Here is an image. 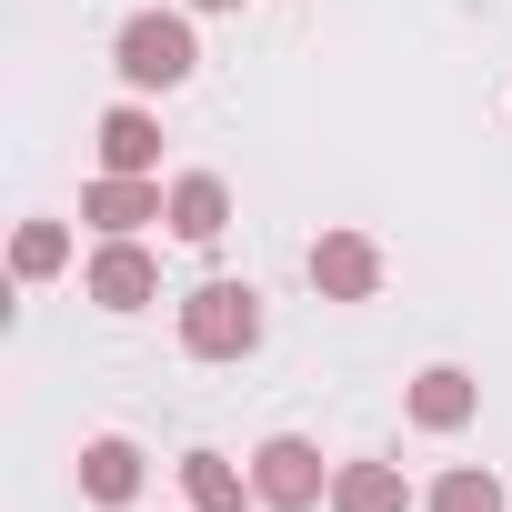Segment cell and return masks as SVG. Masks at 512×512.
Instances as JSON below:
<instances>
[{"label": "cell", "instance_id": "6da1fadb", "mask_svg": "<svg viewBox=\"0 0 512 512\" xmlns=\"http://www.w3.org/2000/svg\"><path fill=\"white\" fill-rule=\"evenodd\" d=\"M181 352H191V362L262 352V292H251V282H201V292L181 302Z\"/></svg>", "mask_w": 512, "mask_h": 512}, {"label": "cell", "instance_id": "7a4b0ae2", "mask_svg": "<svg viewBox=\"0 0 512 512\" xmlns=\"http://www.w3.org/2000/svg\"><path fill=\"white\" fill-rule=\"evenodd\" d=\"M111 71H121L131 91H181V81L201 71V41H191V21H181V11H141V21H121Z\"/></svg>", "mask_w": 512, "mask_h": 512}, {"label": "cell", "instance_id": "3957f363", "mask_svg": "<svg viewBox=\"0 0 512 512\" xmlns=\"http://www.w3.org/2000/svg\"><path fill=\"white\" fill-rule=\"evenodd\" d=\"M251 492H262V512H322V502H332V462H322V442L272 432L262 452H251Z\"/></svg>", "mask_w": 512, "mask_h": 512}, {"label": "cell", "instance_id": "277c9868", "mask_svg": "<svg viewBox=\"0 0 512 512\" xmlns=\"http://www.w3.org/2000/svg\"><path fill=\"white\" fill-rule=\"evenodd\" d=\"M81 221H91L101 241H131L141 221H171V191H161L151 171H101V181L81 191Z\"/></svg>", "mask_w": 512, "mask_h": 512}, {"label": "cell", "instance_id": "5b68a950", "mask_svg": "<svg viewBox=\"0 0 512 512\" xmlns=\"http://www.w3.org/2000/svg\"><path fill=\"white\" fill-rule=\"evenodd\" d=\"M312 292L322 302H372L382 292V241L372 231H322L312 241Z\"/></svg>", "mask_w": 512, "mask_h": 512}, {"label": "cell", "instance_id": "8992f818", "mask_svg": "<svg viewBox=\"0 0 512 512\" xmlns=\"http://www.w3.org/2000/svg\"><path fill=\"white\" fill-rule=\"evenodd\" d=\"M81 292H91L101 312H141V302H161V262L141 251V231H131V241H101V251H91Z\"/></svg>", "mask_w": 512, "mask_h": 512}, {"label": "cell", "instance_id": "52a82bcc", "mask_svg": "<svg viewBox=\"0 0 512 512\" xmlns=\"http://www.w3.org/2000/svg\"><path fill=\"white\" fill-rule=\"evenodd\" d=\"M141 482H151V462H141V442H131V432H91V442H81V502L131 512V502H141Z\"/></svg>", "mask_w": 512, "mask_h": 512}, {"label": "cell", "instance_id": "ba28073f", "mask_svg": "<svg viewBox=\"0 0 512 512\" xmlns=\"http://www.w3.org/2000/svg\"><path fill=\"white\" fill-rule=\"evenodd\" d=\"M231 231V181L221 171H181L171 181V241H221Z\"/></svg>", "mask_w": 512, "mask_h": 512}, {"label": "cell", "instance_id": "9c48e42d", "mask_svg": "<svg viewBox=\"0 0 512 512\" xmlns=\"http://www.w3.org/2000/svg\"><path fill=\"white\" fill-rule=\"evenodd\" d=\"M472 412H482V382H472L462 362H432V372L412 382V422H422V432H462Z\"/></svg>", "mask_w": 512, "mask_h": 512}, {"label": "cell", "instance_id": "30bf717a", "mask_svg": "<svg viewBox=\"0 0 512 512\" xmlns=\"http://www.w3.org/2000/svg\"><path fill=\"white\" fill-rule=\"evenodd\" d=\"M181 492H191V512H251L262 502L251 472H231V452H181Z\"/></svg>", "mask_w": 512, "mask_h": 512}, {"label": "cell", "instance_id": "8fae6325", "mask_svg": "<svg viewBox=\"0 0 512 512\" xmlns=\"http://www.w3.org/2000/svg\"><path fill=\"white\" fill-rule=\"evenodd\" d=\"M332 512H412L402 462H342L332 472Z\"/></svg>", "mask_w": 512, "mask_h": 512}, {"label": "cell", "instance_id": "7c38bea8", "mask_svg": "<svg viewBox=\"0 0 512 512\" xmlns=\"http://www.w3.org/2000/svg\"><path fill=\"white\" fill-rule=\"evenodd\" d=\"M101 171H161V121H151L141 101H121V111L101 121Z\"/></svg>", "mask_w": 512, "mask_h": 512}, {"label": "cell", "instance_id": "4fadbf2b", "mask_svg": "<svg viewBox=\"0 0 512 512\" xmlns=\"http://www.w3.org/2000/svg\"><path fill=\"white\" fill-rule=\"evenodd\" d=\"M422 512H502V472H482V462H452V472L422 492Z\"/></svg>", "mask_w": 512, "mask_h": 512}, {"label": "cell", "instance_id": "5bb4252c", "mask_svg": "<svg viewBox=\"0 0 512 512\" xmlns=\"http://www.w3.org/2000/svg\"><path fill=\"white\" fill-rule=\"evenodd\" d=\"M11 272H21V282L71 272V231H61V221H21V231H11Z\"/></svg>", "mask_w": 512, "mask_h": 512}, {"label": "cell", "instance_id": "9a60e30c", "mask_svg": "<svg viewBox=\"0 0 512 512\" xmlns=\"http://www.w3.org/2000/svg\"><path fill=\"white\" fill-rule=\"evenodd\" d=\"M191 11H241V0H191Z\"/></svg>", "mask_w": 512, "mask_h": 512}]
</instances>
